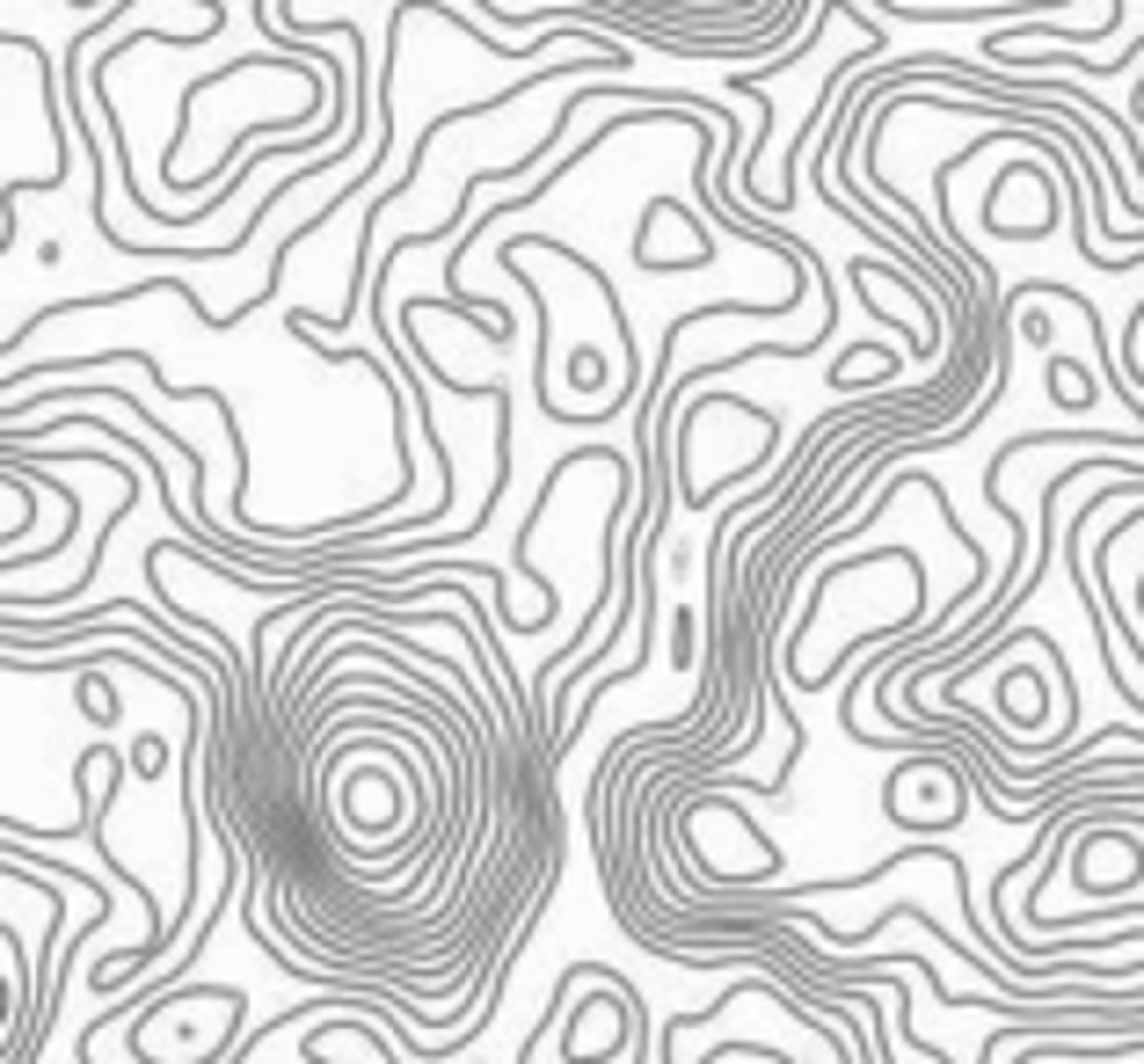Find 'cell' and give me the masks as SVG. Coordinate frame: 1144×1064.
<instances>
[{"label": "cell", "instance_id": "obj_1", "mask_svg": "<svg viewBox=\"0 0 1144 1064\" xmlns=\"http://www.w3.org/2000/svg\"><path fill=\"white\" fill-rule=\"evenodd\" d=\"M569 380H576V387H606V358H598V350H576V358H569Z\"/></svg>", "mask_w": 1144, "mask_h": 1064}]
</instances>
